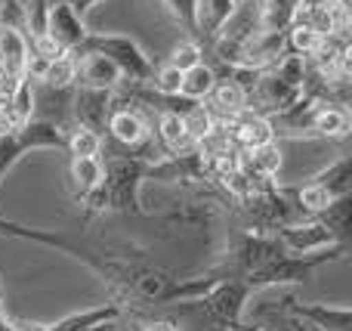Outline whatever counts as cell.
Segmentation results:
<instances>
[{
  "mask_svg": "<svg viewBox=\"0 0 352 331\" xmlns=\"http://www.w3.org/2000/svg\"><path fill=\"white\" fill-rule=\"evenodd\" d=\"M0 62L10 74H19L28 62V43L16 28H0Z\"/></svg>",
  "mask_w": 352,
  "mask_h": 331,
  "instance_id": "1",
  "label": "cell"
},
{
  "mask_svg": "<svg viewBox=\"0 0 352 331\" xmlns=\"http://www.w3.org/2000/svg\"><path fill=\"white\" fill-rule=\"evenodd\" d=\"M235 140L248 149H256V146H266L272 142V127H269L263 118H244L235 130Z\"/></svg>",
  "mask_w": 352,
  "mask_h": 331,
  "instance_id": "2",
  "label": "cell"
},
{
  "mask_svg": "<svg viewBox=\"0 0 352 331\" xmlns=\"http://www.w3.org/2000/svg\"><path fill=\"white\" fill-rule=\"evenodd\" d=\"M210 87H213L210 68L192 65V68H186V72H182V81H179V93H182V96H204Z\"/></svg>",
  "mask_w": 352,
  "mask_h": 331,
  "instance_id": "3",
  "label": "cell"
},
{
  "mask_svg": "<svg viewBox=\"0 0 352 331\" xmlns=\"http://www.w3.org/2000/svg\"><path fill=\"white\" fill-rule=\"evenodd\" d=\"M213 105H217L223 115H238L244 105V90L235 81H223V84L213 90Z\"/></svg>",
  "mask_w": 352,
  "mask_h": 331,
  "instance_id": "4",
  "label": "cell"
},
{
  "mask_svg": "<svg viewBox=\"0 0 352 331\" xmlns=\"http://www.w3.org/2000/svg\"><path fill=\"white\" fill-rule=\"evenodd\" d=\"M161 136H164V142L170 149H186V146H192V136L186 134V124H182V118L179 115H164L161 118Z\"/></svg>",
  "mask_w": 352,
  "mask_h": 331,
  "instance_id": "5",
  "label": "cell"
},
{
  "mask_svg": "<svg viewBox=\"0 0 352 331\" xmlns=\"http://www.w3.org/2000/svg\"><path fill=\"white\" fill-rule=\"evenodd\" d=\"M111 134L121 142H140L142 140V121L130 111H121V115L111 118Z\"/></svg>",
  "mask_w": 352,
  "mask_h": 331,
  "instance_id": "6",
  "label": "cell"
},
{
  "mask_svg": "<svg viewBox=\"0 0 352 331\" xmlns=\"http://www.w3.org/2000/svg\"><path fill=\"white\" fill-rule=\"evenodd\" d=\"M316 127L328 136H343V134H349V118L340 109H324L316 115Z\"/></svg>",
  "mask_w": 352,
  "mask_h": 331,
  "instance_id": "7",
  "label": "cell"
},
{
  "mask_svg": "<svg viewBox=\"0 0 352 331\" xmlns=\"http://www.w3.org/2000/svg\"><path fill=\"white\" fill-rule=\"evenodd\" d=\"M74 72H78L74 59H68V56H56V59H50L43 81H50L53 87H65L68 81H74Z\"/></svg>",
  "mask_w": 352,
  "mask_h": 331,
  "instance_id": "8",
  "label": "cell"
},
{
  "mask_svg": "<svg viewBox=\"0 0 352 331\" xmlns=\"http://www.w3.org/2000/svg\"><path fill=\"white\" fill-rule=\"evenodd\" d=\"M250 164H254V171H260V173H275L278 171V164H281V155H278V149H275L272 142H266V146L254 149Z\"/></svg>",
  "mask_w": 352,
  "mask_h": 331,
  "instance_id": "9",
  "label": "cell"
},
{
  "mask_svg": "<svg viewBox=\"0 0 352 331\" xmlns=\"http://www.w3.org/2000/svg\"><path fill=\"white\" fill-rule=\"evenodd\" d=\"M182 124H186V134L192 136V140H201V136L213 127V115L207 109H201V105H195V109L182 118Z\"/></svg>",
  "mask_w": 352,
  "mask_h": 331,
  "instance_id": "10",
  "label": "cell"
},
{
  "mask_svg": "<svg viewBox=\"0 0 352 331\" xmlns=\"http://www.w3.org/2000/svg\"><path fill=\"white\" fill-rule=\"evenodd\" d=\"M118 74V68L111 65L105 56H93L90 62H87V81L90 84H111Z\"/></svg>",
  "mask_w": 352,
  "mask_h": 331,
  "instance_id": "11",
  "label": "cell"
},
{
  "mask_svg": "<svg viewBox=\"0 0 352 331\" xmlns=\"http://www.w3.org/2000/svg\"><path fill=\"white\" fill-rule=\"evenodd\" d=\"M72 149L78 158H93V155L99 152V136L93 134V130H78V134L72 136Z\"/></svg>",
  "mask_w": 352,
  "mask_h": 331,
  "instance_id": "12",
  "label": "cell"
},
{
  "mask_svg": "<svg viewBox=\"0 0 352 331\" xmlns=\"http://www.w3.org/2000/svg\"><path fill=\"white\" fill-rule=\"evenodd\" d=\"M291 41H294V47H297V50L312 53V50L322 43V34H318L312 25H297V28H294V34H291Z\"/></svg>",
  "mask_w": 352,
  "mask_h": 331,
  "instance_id": "13",
  "label": "cell"
},
{
  "mask_svg": "<svg viewBox=\"0 0 352 331\" xmlns=\"http://www.w3.org/2000/svg\"><path fill=\"white\" fill-rule=\"evenodd\" d=\"M170 65L179 68V72H186V68L198 65V47H195V43H182V47H176Z\"/></svg>",
  "mask_w": 352,
  "mask_h": 331,
  "instance_id": "14",
  "label": "cell"
},
{
  "mask_svg": "<svg viewBox=\"0 0 352 331\" xmlns=\"http://www.w3.org/2000/svg\"><path fill=\"white\" fill-rule=\"evenodd\" d=\"M303 204L306 208H312V211H322V208H328V202H331V195H328V189L324 186H309V189H303Z\"/></svg>",
  "mask_w": 352,
  "mask_h": 331,
  "instance_id": "15",
  "label": "cell"
},
{
  "mask_svg": "<svg viewBox=\"0 0 352 331\" xmlns=\"http://www.w3.org/2000/svg\"><path fill=\"white\" fill-rule=\"evenodd\" d=\"M74 177L84 180V183H96L99 180V167L93 158H78L74 161Z\"/></svg>",
  "mask_w": 352,
  "mask_h": 331,
  "instance_id": "16",
  "label": "cell"
},
{
  "mask_svg": "<svg viewBox=\"0 0 352 331\" xmlns=\"http://www.w3.org/2000/svg\"><path fill=\"white\" fill-rule=\"evenodd\" d=\"M179 81H182V72H179V68L167 65L164 72H161V78H158V87H161L164 93H179Z\"/></svg>",
  "mask_w": 352,
  "mask_h": 331,
  "instance_id": "17",
  "label": "cell"
},
{
  "mask_svg": "<svg viewBox=\"0 0 352 331\" xmlns=\"http://www.w3.org/2000/svg\"><path fill=\"white\" fill-rule=\"evenodd\" d=\"M152 331H173L170 325H158V328H152Z\"/></svg>",
  "mask_w": 352,
  "mask_h": 331,
  "instance_id": "18",
  "label": "cell"
},
{
  "mask_svg": "<svg viewBox=\"0 0 352 331\" xmlns=\"http://www.w3.org/2000/svg\"><path fill=\"white\" fill-rule=\"evenodd\" d=\"M3 74H6V68H3V62H0V78H3Z\"/></svg>",
  "mask_w": 352,
  "mask_h": 331,
  "instance_id": "19",
  "label": "cell"
}]
</instances>
